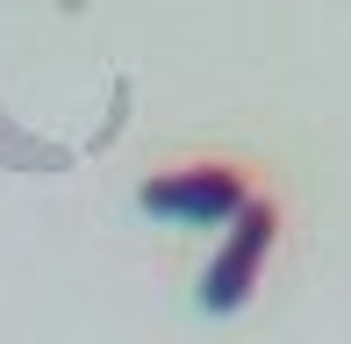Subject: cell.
<instances>
[{
    "mask_svg": "<svg viewBox=\"0 0 351 344\" xmlns=\"http://www.w3.org/2000/svg\"><path fill=\"white\" fill-rule=\"evenodd\" d=\"M273 230H280L273 201H244V208L230 215V237H222L208 280H201V308H208V316H237V308L251 302L258 265H265V251H273Z\"/></svg>",
    "mask_w": 351,
    "mask_h": 344,
    "instance_id": "1",
    "label": "cell"
},
{
    "mask_svg": "<svg viewBox=\"0 0 351 344\" xmlns=\"http://www.w3.org/2000/svg\"><path fill=\"white\" fill-rule=\"evenodd\" d=\"M244 201H251V186L237 165H180V172H158V180L136 186V208L172 215V223H230Z\"/></svg>",
    "mask_w": 351,
    "mask_h": 344,
    "instance_id": "2",
    "label": "cell"
}]
</instances>
